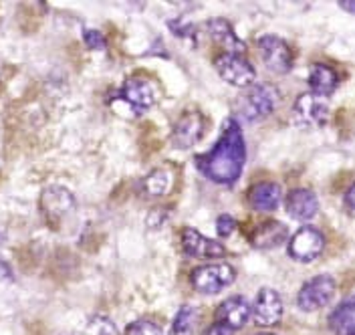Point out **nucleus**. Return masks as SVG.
<instances>
[{"label":"nucleus","mask_w":355,"mask_h":335,"mask_svg":"<svg viewBox=\"0 0 355 335\" xmlns=\"http://www.w3.org/2000/svg\"><path fill=\"white\" fill-rule=\"evenodd\" d=\"M244 162H246V144H244L241 123L230 117L226 119L218 141L212 146L210 152L196 157L198 172L214 184L232 186L243 176Z\"/></svg>","instance_id":"f257e3e1"},{"label":"nucleus","mask_w":355,"mask_h":335,"mask_svg":"<svg viewBox=\"0 0 355 335\" xmlns=\"http://www.w3.org/2000/svg\"><path fill=\"white\" fill-rule=\"evenodd\" d=\"M281 101V93L270 83H257L250 85L246 93L241 97L239 115L246 121H263L270 113L277 110Z\"/></svg>","instance_id":"f03ea898"},{"label":"nucleus","mask_w":355,"mask_h":335,"mask_svg":"<svg viewBox=\"0 0 355 335\" xmlns=\"http://www.w3.org/2000/svg\"><path fill=\"white\" fill-rule=\"evenodd\" d=\"M236 279V270L228 263H214L194 268L190 281L194 289L202 295H218L226 287H230Z\"/></svg>","instance_id":"7ed1b4c3"},{"label":"nucleus","mask_w":355,"mask_h":335,"mask_svg":"<svg viewBox=\"0 0 355 335\" xmlns=\"http://www.w3.org/2000/svg\"><path fill=\"white\" fill-rule=\"evenodd\" d=\"M335 289H337V285H335V279L331 275H317L301 287L299 295H297V305L305 313L319 311L325 305H329V301L335 295Z\"/></svg>","instance_id":"20e7f679"},{"label":"nucleus","mask_w":355,"mask_h":335,"mask_svg":"<svg viewBox=\"0 0 355 335\" xmlns=\"http://www.w3.org/2000/svg\"><path fill=\"white\" fill-rule=\"evenodd\" d=\"M39 206H41V212L44 214L46 223L59 226L63 221L75 214V196L63 186H49L41 194Z\"/></svg>","instance_id":"39448f33"},{"label":"nucleus","mask_w":355,"mask_h":335,"mask_svg":"<svg viewBox=\"0 0 355 335\" xmlns=\"http://www.w3.org/2000/svg\"><path fill=\"white\" fill-rule=\"evenodd\" d=\"M214 67L218 71L222 79L234 87H250L254 85L257 79V71L252 67V63L248 59H244L243 55H232V53H224L216 59Z\"/></svg>","instance_id":"423d86ee"},{"label":"nucleus","mask_w":355,"mask_h":335,"mask_svg":"<svg viewBox=\"0 0 355 335\" xmlns=\"http://www.w3.org/2000/svg\"><path fill=\"white\" fill-rule=\"evenodd\" d=\"M329 119V105L323 97L313 93H303L293 105V121L299 128H319Z\"/></svg>","instance_id":"0eeeda50"},{"label":"nucleus","mask_w":355,"mask_h":335,"mask_svg":"<svg viewBox=\"0 0 355 335\" xmlns=\"http://www.w3.org/2000/svg\"><path fill=\"white\" fill-rule=\"evenodd\" d=\"M325 248V237L315 226H303L299 228L291 241H288V257L299 263H311L315 261Z\"/></svg>","instance_id":"6e6552de"},{"label":"nucleus","mask_w":355,"mask_h":335,"mask_svg":"<svg viewBox=\"0 0 355 335\" xmlns=\"http://www.w3.org/2000/svg\"><path fill=\"white\" fill-rule=\"evenodd\" d=\"M259 53L263 57V63L277 75H285L293 69V53L291 46L277 35H263L259 41Z\"/></svg>","instance_id":"1a4fd4ad"},{"label":"nucleus","mask_w":355,"mask_h":335,"mask_svg":"<svg viewBox=\"0 0 355 335\" xmlns=\"http://www.w3.org/2000/svg\"><path fill=\"white\" fill-rule=\"evenodd\" d=\"M283 313H285L283 299H281V295L277 291L270 289V287L259 291V295L254 299V305L250 307V315H252L254 323L261 325V327L277 325L281 321Z\"/></svg>","instance_id":"9d476101"},{"label":"nucleus","mask_w":355,"mask_h":335,"mask_svg":"<svg viewBox=\"0 0 355 335\" xmlns=\"http://www.w3.org/2000/svg\"><path fill=\"white\" fill-rule=\"evenodd\" d=\"M121 97L133 112L141 113L154 108L157 101V91L154 81L146 77H130L121 87Z\"/></svg>","instance_id":"9b49d317"},{"label":"nucleus","mask_w":355,"mask_h":335,"mask_svg":"<svg viewBox=\"0 0 355 335\" xmlns=\"http://www.w3.org/2000/svg\"><path fill=\"white\" fill-rule=\"evenodd\" d=\"M182 246H184L186 255H190L194 259H222L226 255V248L218 241H212V239L200 234L196 228L182 230Z\"/></svg>","instance_id":"f8f14e48"},{"label":"nucleus","mask_w":355,"mask_h":335,"mask_svg":"<svg viewBox=\"0 0 355 335\" xmlns=\"http://www.w3.org/2000/svg\"><path fill=\"white\" fill-rule=\"evenodd\" d=\"M202 134H204V117L198 112H188L178 119L172 134V144L178 150H188L198 144Z\"/></svg>","instance_id":"ddd939ff"},{"label":"nucleus","mask_w":355,"mask_h":335,"mask_svg":"<svg viewBox=\"0 0 355 335\" xmlns=\"http://www.w3.org/2000/svg\"><path fill=\"white\" fill-rule=\"evenodd\" d=\"M250 319V303L244 299L243 295H234L228 297L226 301H222L216 309V321L230 327L232 332L243 329L244 325Z\"/></svg>","instance_id":"4468645a"},{"label":"nucleus","mask_w":355,"mask_h":335,"mask_svg":"<svg viewBox=\"0 0 355 335\" xmlns=\"http://www.w3.org/2000/svg\"><path fill=\"white\" fill-rule=\"evenodd\" d=\"M285 206H287L288 216L299 223H307L311 218H315L319 212V200H317L315 192L309 188L291 190L287 200H285Z\"/></svg>","instance_id":"2eb2a0df"},{"label":"nucleus","mask_w":355,"mask_h":335,"mask_svg":"<svg viewBox=\"0 0 355 335\" xmlns=\"http://www.w3.org/2000/svg\"><path fill=\"white\" fill-rule=\"evenodd\" d=\"M281 186L275 182H261L248 190V202L259 212H272L281 204Z\"/></svg>","instance_id":"dca6fc26"},{"label":"nucleus","mask_w":355,"mask_h":335,"mask_svg":"<svg viewBox=\"0 0 355 335\" xmlns=\"http://www.w3.org/2000/svg\"><path fill=\"white\" fill-rule=\"evenodd\" d=\"M210 37L214 39V43H218L222 49H226V53H232V55H243L244 53V43L239 39V35L234 33L232 24L228 23L226 19H210L206 24Z\"/></svg>","instance_id":"f3484780"},{"label":"nucleus","mask_w":355,"mask_h":335,"mask_svg":"<svg viewBox=\"0 0 355 335\" xmlns=\"http://www.w3.org/2000/svg\"><path fill=\"white\" fill-rule=\"evenodd\" d=\"M288 230L287 226L283 223H277V221H268V223L261 224L252 237H250V243L254 248H263V250H268V248H277L281 246L285 241H287Z\"/></svg>","instance_id":"a211bd4d"},{"label":"nucleus","mask_w":355,"mask_h":335,"mask_svg":"<svg viewBox=\"0 0 355 335\" xmlns=\"http://www.w3.org/2000/svg\"><path fill=\"white\" fill-rule=\"evenodd\" d=\"M329 329L335 335H355V295L335 307L329 315Z\"/></svg>","instance_id":"6ab92c4d"},{"label":"nucleus","mask_w":355,"mask_h":335,"mask_svg":"<svg viewBox=\"0 0 355 335\" xmlns=\"http://www.w3.org/2000/svg\"><path fill=\"white\" fill-rule=\"evenodd\" d=\"M307 81H309L311 93L317 95V97H329L333 91L337 89V85H339L337 73L331 67L321 65V63H317V65L311 67L309 79Z\"/></svg>","instance_id":"aec40b11"},{"label":"nucleus","mask_w":355,"mask_h":335,"mask_svg":"<svg viewBox=\"0 0 355 335\" xmlns=\"http://www.w3.org/2000/svg\"><path fill=\"white\" fill-rule=\"evenodd\" d=\"M172 184H174V174L168 168H157L144 180V190L150 196H164L172 190Z\"/></svg>","instance_id":"412c9836"},{"label":"nucleus","mask_w":355,"mask_h":335,"mask_svg":"<svg viewBox=\"0 0 355 335\" xmlns=\"http://www.w3.org/2000/svg\"><path fill=\"white\" fill-rule=\"evenodd\" d=\"M198 321V309L194 305H182L172 321L170 335H194Z\"/></svg>","instance_id":"4be33fe9"},{"label":"nucleus","mask_w":355,"mask_h":335,"mask_svg":"<svg viewBox=\"0 0 355 335\" xmlns=\"http://www.w3.org/2000/svg\"><path fill=\"white\" fill-rule=\"evenodd\" d=\"M125 335H162V329H159V325L154 323V321L139 319V321H135V323H132L128 327Z\"/></svg>","instance_id":"5701e85b"},{"label":"nucleus","mask_w":355,"mask_h":335,"mask_svg":"<svg viewBox=\"0 0 355 335\" xmlns=\"http://www.w3.org/2000/svg\"><path fill=\"white\" fill-rule=\"evenodd\" d=\"M234 230H236V221L230 214L218 216V221H216V232L220 234L222 239H228Z\"/></svg>","instance_id":"b1692460"},{"label":"nucleus","mask_w":355,"mask_h":335,"mask_svg":"<svg viewBox=\"0 0 355 335\" xmlns=\"http://www.w3.org/2000/svg\"><path fill=\"white\" fill-rule=\"evenodd\" d=\"M83 39H85V45H87L89 49H95V51L105 49V37H103L99 31H95V28H87V31L83 33Z\"/></svg>","instance_id":"393cba45"},{"label":"nucleus","mask_w":355,"mask_h":335,"mask_svg":"<svg viewBox=\"0 0 355 335\" xmlns=\"http://www.w3.org/2000/svg\"><path fill=\"white\" fill-rule=\"evenodd\" d=\"M93 325H97L95 327L97 335H115V327H113V323H111L110 319L97 317V319H93Z\"/></svg>","instance_id":"a878e982"},{"label":"nucleus","mask_w":355,"mask_h":335,"mask_svg":"<svg viewBox=\"0 0 355 335\" xmlns=\"http://www.w3.org/2000/svg\"><path fill=\"white\" fill-rule=\"evenodd\" d=\"M204 335H234V332L230 329V327H226V325H222V323H214V325H210L206 332H204Z\"/></svg>","instance_id":"bb28decb"},{"label":"nucleus","mask_w":355,"mask_h":335,"mask_svg":"<svg viewBox=\"0 0 355 335\" xmlns=\"http://www.w3.org/2000/svg\"><path fill=\"white\" fill-rule=\"evenodd\" d=\"M12 268L10 265L4 261V259H0V281H12Z\"/></svg>","instance_id":"cd10ccee"},{"label":"nucleus","mask_w":355,"mask_h":335,"mask_svg":"<svg viewBox=\"0 0 355 335\" xmlns=\"http://www.w3.org/2000/svg\"><path fill=\"white\" fill-rule=\"evenodd\" d=\"M345 206H347V210L355 216V184H352V188L345 192Z\"/></svg>","instance_id":"c85d7f7f"},{"label":"nucleus","mask_w":355,"mask_h":335,"mask_svg":"<svg viewBox=\"0 0 355 335\" xmlns=\"http://www.w3.org/2000/svg\"><path fill=\"white\" fill-rule=\"evenodd\" d=\"M339 6H341L343 10L355 12V0H341V2H339Z\"/></svg>","instance_id":"c756f323"},{"label":"nucleus","mask_w":355,"mask_h":335,"mask_svg":"<svg viewBox=\"0 0 355 335\" xmlns=\"http://www.w3.org/2000/svg\"><path fill=\"white\" fill-rule=\"evenodd\" d=\"M259 335H275V334H259Z\"/></svg>","instance_id":"7c9ffc66"}]
</instances>
